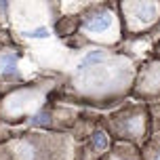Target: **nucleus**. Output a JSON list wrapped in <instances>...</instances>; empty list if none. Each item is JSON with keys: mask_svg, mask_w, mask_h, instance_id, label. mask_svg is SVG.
<instances>
[{"mask_svg": "<svg viewBox=\"0 0 160 160\" xmlns=\"http://www.w3.org/2000/svg\"><path fill=\"white\" fill-rule=\"evenodd\" d=\"M133 15H135L137 19H139V21L148 23V21H152L154 17H156V7H154V4H150V2L137 4V7L133 8Z\"/></svg>", "mask_w": 160, "mask_h": 160, "instance_id": "obj_2", "label": "nucleus"}, {"mask_svg": "<svg viewBox=\"0 0 160 160\" xmlns=\"http://www.w3.org/2000/svg\"><path fill=\"white\" fill-rule=\"evenodd\" d=\"M15 63H17V57L15 55H7V57L0 59V70H2L4 74H8V76H15L17 74Z\"/></svg>", "mask_w": 160, "mask_h": 160, "instance_id": "obj_4", "label": "nucleus"}, {"mask_svg": "<svg viewBox=\"0 0 160 160\" xmlns=\"http://www.w3.org/2000/svg\"><path fill=\"white\" fill-rule=\"evenodd\" d=\"M158 160H160V158H158Z\"/></svg>", "mask_w": 160, "mask_h": 160, "instance_id": "obj_6", "label": "nucleus"}, {"mask_svg": "<svg viewBox=\"0 0 160 160\" xmlns=\"http://www.w3.org/2000/svg\"><path fill=\"white\" fill-rule=\"evenodd\" d=\"M105 59V53L103 51H91L84 59H82V63H80V70H84V68H88V65H95V63H101Z\"/></svg>", "mask_w": 160, "mask_h": 160, "instance_id": "obj_3", "label": "nucleus"}, {"mask_svg": "<svg viewBox=\"0 0 160 160\" xmlns=\"http://www.w3.org/2000/svg\"><path fill=\"white\" fill-rule=\"evenodd\" d=\"M93 139H95L93 143H95V148H97V150H105V148H108V137H105V133H103V131H97Z\"/></svg>", "mask_w": 160, "mask_h": 160, "instance_id": "obj_5", "label": "nucleus"}, {"mask_svg": "<svg viewBox=\"0 0 160 160\" xmlns=\"http://www.w3.org/2000/svg\"><path fill=\"white\" fill-rule=\"evenodd\" d=\"M110 25H112V15H110L108 11H99V13H95L91 19H87L84 30H87V32H93V34H101V32H105Z\"/></svg>", "mask_w": 160, "mask_h": 160, "instance_id": "obj_1", "label": "nucleus"}]
</instances>
